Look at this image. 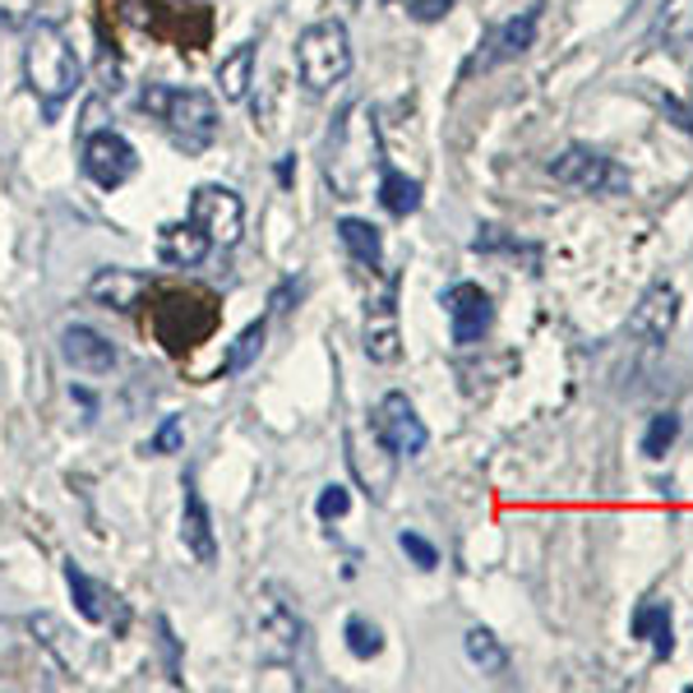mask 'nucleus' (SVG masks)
<instances>
[{
    "label": "nucleus",
    "mask_w": 693,
    "mask_h": 693,
    "mask_svg": "<svg viewBox=\"0 0 693 693\" xmlns=\"http://www.w3.org/2000/svg\"><path fill=\"white\" fill-rule=\"evenodd\" d=\"M245 624H250V643H255L264 666H296L305 657V647H311V629H305L292 592L278 583H264L250 596Z\"/></svg>",
    "instance_id": "nucleus-1"
},
{
    "label": "nucleus",
    "mask_w": 693,
    "mask_h": 693,
    "mask_svg": "<svg viewBox=\"0 0 693 693\" xmlns=\"http://www.w3.org/2000/svg\"><path fill=\"white\" fill-rule=\"evenodd\" d=\"M24 80L28 88L42 98L47 115L61 111L65 98H74L84 84V61L80 51H74V42L65 37L61 24H37L28 33V47H24Z\"/></svg>",
    "instance_id": "nucleus-2"
},
{
    "label": "nucleus",
    "mask_w": 693,
    "mask_h": 693,
    "mask_svg": "<svg viewBox=\"0 0 693 693\" xmlns=\"http://www.w3.org/2000/svg\"><path fill=\"white\" fill-rule=\"evenodd\" d=\"M139 107L148 115H158L162 130L171 134V144H177L181 153H204L208 144L218 139L222 130V115H218V102L214 93L204 88H167V84H148L139 93Z\"/></svg>",
    "instance_id": "nucleus-3"
},
{
    "label": "nucleus",
    "mask_w": 693,
    "mask_h": 693,
    "mask_svg": "<svg viewBox=\"0 0 693 693\" xmlns=\"http://www.w3.org/2000/svg\"><path fill=\"white\" fill-rule=\"evenodd\" d=\"M296 74L311 93H329L352 74V37L338 19H319L296 37Z\"/></svg>",
    "instance_id": "nucleus-4"
},
{
    "label": "nucleus",
    "mask_w": 693,
    "mask_h": 693,
    "mask_svg": "<svg viewBox=\"0 0 693 693\" xmlns=\"http://www.w3.org/2000/svg\"><path fill=\"white\" fill-rule=\"evenodd\" d=\"M550 177L569 190H583V195H629L633 190V177L620 162L596 148H583V144L564 148L560 158H550Z\"/></svg>",
    "instance_id": "nucleus-5"
},
{
    "label": "nucleus",
    "mask_w": 693,
    "mask_h": 693,
    "mask_svg": "<svg viewBox=\"0 0 693 693\" xmlns=\"http://www.w3.org/2000/svg\"><path fill=\"white\" fill-rule=\"evenodd\" d=\"M80 171L98 185V190H121L134 171H139V153L125 134L115 130H93L84 134V148H80Z\"/></svg>",
    "instance_id": "nucleus-6"
},
{
    "label": "nucleus",
    "mask_w": 693,
    "mask_h": 693,
    "mask_svg": "<svg viewBox=\"0 0 693 693\" xmlns=\"http://www.w3.org/2000/svg\"><path fill=\"white\" fill-rule=\"evenodd\" d=\"M346 449V467H352V476L365 486V495L370 499H384L393 486V472H398V453L384 445L375 426H352L342 439Z\"/></svg>",
    "instance_id": "nucleus-7"
},
{
    "label": "nucleus",
    "mask_w": 693,
    "mask_h": 693,
    "mask_svg": "<svg viewBox=\"0 0 693 693\" xmlns=\"http://www.w3.org/2000/svg\"><path fill=\"white\" fill-rule=\"evenodd\" d=\"M190 218L204 227V236L214 241V250H231L245 231V204L231 185H199L190 195Z\"/></svg>",
    "instance_id": "nucleus-8"
},
{
    "label": "nucleus",
    "mask_w": 693,
    "mask_h": 693,
    "mask_svg": "<svg viewBox=\"0 0 693 693\" xmlns=\"http://www.w3.org/2000/svg\"><path fill=\"white\" fill-rule=\"evenodd\" d=\"M370 426L379 430V439H384V445H389L398 458H416L421 449L430 445L426 421L416 416V408L408 402V393H384L379 408L370 412Z\"/></svg>",
    "instance_id": "nucleus-9"
},
{
    "label": "nucleus",
    "mask_w": 693,
    "mask_h": 693,
    "mask_svg": "<svg viewBox=\"0 0 693 693\" xmlns=\"http://www.w3.org/2000/svg\"><path fill=\"white\" fill-rule=\"evenodd\" d=\"M676 324H680V287L676 282H652L647 292L639 296V305H633V315H629V333L639 338V342H666L670 333H676Z\"/></svg>",
    "instance_id": "nucleus-10"
},
{
    "label": "nucleus",
    "mask_w": 693,
    "mask_h": 693,
    "mask_svg": "<svg viewBox=\"0 0 693 693\" xmlns=\"http://www.w3.org/2000/svg\"><path fill=\"white\" fill-rule=\"evenodd\" d=\"M445 315H449V329L458 346H476L481 338L490 333V319H495V305L490 296L481 292L476 282H453L445 292Z\"/></svg>",
    "instance_id": "nucleus-11"
},
{
    "label": "nucleus",
    "mask_w": 693,
    "mask_h": 693,
    "mask_svg": "<svg viewBox=\"0 0 693 693\" xmlns=\"http://www.w3.org/2000/svg\"><path fill=\"white\" fill-rule=\"evenodd\" d=\"M65 587L74 596V610H80L88 624H111L115 633L130 624V610H125L121 596H115L111 587H102V583H93L74 560H65Z\"/></svg>",
    "instance_id": "nucleus-12"
},
{
    "label": "nucleus",
    "mask_w": 693,
    "mask_h": 693,
    "mask_svg": "<svg viewBox=\"0 0 693 693\" xmlns=\"http://www.w3.org/2000/svg\"><path fill=\"white\" fill-rule=\"evenodd\" d=\"M181 490H185L181 495V542L204 569H214L218 564V532H214V513H208L204 495L195 486V472H185Z\"/></svg>",
    "instance_id": "nucleus-13"
},
{
    "label": "nucleus",
    "mask_w": 693,
    "mask_h": 693,
    "mask_svg": "<svg viewBox=\"0 0 693 693\" xmlns=\"http://www.w3.org/2000/svg\"><path fill=\"white\" fill-rule=\"evenodd\" d=\"M61 361L80 375H111L115 370V342L88 324H65L61 329Z\"/></svg>",
    "instance_id": "nucleus-14"
},
{
    "label": "nucleus",
    "mask_w": 693,
    "mask_h": 693,
    "mask_svg": "<svg viewBox=\"0 0 693 693\" xmlns=\"http://www.w3.org/2000/svg\"><path fill=\"white\" fill-rule=\"evenodd\" d=\"M542 10H546V5H527L523 14H513L509 24H499V28H495V37L486 42L490 51H486V56H476L472 70H476V65H481V70L504 65V61H513V56L532 51V47H536V28H542Z\"/></svg>",
    "instance_id": "nucleus-15"
},
{
    "label": "nucleus",
    "mask_w": 693,
    "mask_h": 693,
    "mask_svg": "<svg viewBox=\"0 0 693 693\" xmlns=\"http://www.w3.org/2000/svg\"><path fill=\"white\" fill-rule=\"evenodd\" d=\"M365 356L379 365H393L402 356L398 338V311H393V282L384 287V296L365 305Z\"/></svg>",
    "instance_id": "nucleus-16"
},
{
    "label": "nucleus",
    "mask_w": 693,
    "mask_h": 693,
    "mask_svg": "<svg viewBox=\"0 0 693 693\" xmlns=\"http://www.w3.org/2000/svg\"><path fill=\"white\" fill-rule=\"evenodd\" d=\"M208 250H214V241L204 236V227H199L195 218L167 222V227L158 231V255H162V264H171V268H195V264L208 259Z\"/></svg>",
    "instance_id": "nucleus-17"
},
{
    "label": "nucleus",
    "mask_w": 693,
    "mask_h": 693,
    "mask_svg": "<svg viewBox=\"0 0 693 693\" xmlns=\"http://www.w3.org/2000/svg\"><path fill=\"white\" fill-rule=\"evenodd\" d=\"M148 292V278L134 273V268H98L88 282V301L107 305V311H134L139 305V296Z\"/></svg>",
    "instance_id": "nucleus-18"
},
{
    "label": "nucleus",
    "mask_w": 693,
    "mask_h": 693,
    "mask_svg": "<svg viewBox=\"0 0 693 693\" xmlns=\"http://www.w3.org/2000/svg\"><path fill=\"white\" fill-rule=\"evenodd\" d=\"M250 84H255V42H241L231 56H222L218 65V93L227 102H245Z\"/></svg>",
    "instance_id": "nucleus-19"
},
{
    "label": "nucleus",
    "mask_w": 693,
    "mask_h": 693,
    "mask_svg": "<svg viewBox=\"0 0 693 693\" xmlns=\"http://www.w3.org/2000/svg\"><path fill=\"white\" fill-rule=\"evenodd\" d=\"M633 639H647L657 657H670L676 652V633H670V606L666 601H643L633 610Z\"/></svg>",
    "instance_id": "nucleus-20"
},
{
    "label": "nucleus",
    "mask_w": 693,
    "mask_h": 693,
    "mask_svg": "<svg viewBox=\"0 0 693 693\" xmlns=\"http://www.w3.org/2000/svg\"><path fill=\"white\" fill-rule=\"evenodd\" d=\"M652 42L689 47L693 42V0H661L652 19Z\"/></svg>",
    "instance_id": "nucleus-21"
},
{
    "label": "nucleus",
    "mask_w": 693,
    "mask_h": 693,
    "mask_svg": "<svg viewBox=\"0 0 693 693\" xmlns=\"http://www.w3.org/2000/svg\"><path fill=\"white\" fill-rule=\"evenodd\" d=\"M338 241L346 245V255L365 268H379L384 264V236L375 222H361V218H342L338 222Z\"/></svg>",
    "instance_id": "nucleus-22"
},
{
    "label": "nucleus",
    "mask_w": 693,
    "mask_h": 693,
    "mask_svg": "<svg viewBox=\"0 0 693 693\" xmlns=\"http://www.w3.org/2000/svg\"><path fill=\"white\" fill-rule=\"evenodd\" d=\"M379 204H384V214H393V218H412L416 208H421V181L402 177V171H393V167H384Z\"/></svg>",
    "instance_id": "nucleus-23"
},
{
    "label": "nucleus",
    "mask_w": 693,
    "mask_h": 693,
    "mask_svg": "<svg viewBox=\"0 0 693 693\" xmlns=\"http://www.w3.org/2000/svg\"><path fill=\"white\" fill-rule=\"evenodd\" d=\"M462 647H467V661L481 670V676H504L509 670V647L499 643L490 629H467Z\"/></svg>",
    "instance_id": "nucleus-24"
},
{
    "label": "nucleus",
    "mask_w": 693,
    "mask_h": 693,
    "mask_svg": "<svg viewBox=\"0 0 693 693\" xmlns=\"http://www.w3.org/2000/svg\"><path fill=\"white\" fill-rule=\"evenodd\" d=\"M264 338H268V319L245 324V329H241V338H236V346H231V352H227V375H241V370H250V365H255V356L264 352Z\"/></svg>",
    "instance_id": "nucleus-25"
},
{
    "label": "nucleus",
    "mask_w": 693,
    "mask_h": 693,
    "mask_svg": "<svg viewBox=\"0 0 693 693\" xmlns=\"http://www.w3.org/2000/svg\"><path fill=\"white\" fill-rule=\"evenodd\" d=\"M342 639H346V652H352L356 661H370L384 652V633H379V624L365 620V615H352V620H346Z\"/></svg>",
    "instance_id": "nucleus-26"
},
{
    "label": "nucleus",
    "mask_w": 693,
    "mask_h": 693,
    "mask_svg": "<svg viewBox=\"0 0 693 693\" xmlns=\"http://www.w3.org/2000/svg\"><path fill=\"white\" fill-rule=\"evenodd\" d=\"M28 629H33V639H37V643L51 647L56 657H61V666H80V657H74V647L65 643L70 633H65V624H61V620H51V615H28Z\"/></svg>",
    "instance_id": "nucleus-27"
},
{
    "label": "nucleus",
    "mask_w": 693,
    "mask_h": 693,
    "mask_svg": "<svg viewBox=\"0 0 693 693\" xmlns=\"http://www.w3.org/2000/svg\"><path fill=\"white\" fill-rule=\"evenodd\" d=\"M676 439H680V416L676 412H661V416H652V426L643 435V458H666L670 449H676Z\"/></svg>",
    "instance_id": "nucleus-28"
},
{
    "label": "nucleus",
    "mask_w": 693,
    "mask_h": 693,
    "mask_svg": "<svg viewBox=\"0 0 693 693\" xmlns=\"http://www.w3.org/2000/svg\"><path fill=\"white\" fill-rule=\"evenodd\" d=\"M398 546L402 555L416 564V569H439V550L426 542V536H416V532H398Z\"/></svg>",
    "instance_id": "nucleus-29"
},
{
    "label": "nucleus",
    "mask_w": 693,
    "mask_h": 693,
    "mask_svg": "<svg viewBox=\"0 0 693 693\" xmlns=\"http://www.w3.org/2000/svg\"><path fill=\"white\" fill-rule=\"evenodd\" d=\"M153 629H158V643H162V657H167V676H171V684H181V639L171 633L167 615H158V620H153Z\"/></svg>",
    "instance_id": "nucleus-30"
},
{
    "label": "nucleus",
    "mask_w": 693,
    "mask_h": 693,
    "mask_svg": "<svg viewBox=\"0 0 693 693\" xmlns=\"http://www.w3.org/2000/svg\"><path fill=\"white\" fill-rule=\"evenodd\" d=\"M153 453H181L185 449V426H181V416H167L162 426H158V435H153V445H148Z\"/></svg>",
    "instance_id": "nucleus-31"
},
{
    "label": "nucleus",
    "mask_w": 693,
    "mask_h": 693,
    "mask_svg": "<svg viewBox=\"0 0 693 693\" xmlns=\"http://www.w3.org/2000/svg\"><path fill=\"white\" fill-rule=\"evenodd\" d=\"M346 509H352V495H346L342 486H324L319 499H315V513L324 518V523H333V518H342Z\"/></svg>",
    "instance_id": "nucleus-32"
},
{
    "label": "nucleus",
    "mask_w": 693,
    "mask_h": 693,
    "mask_svg": "<svg viewBox=\"0 0 693 693\" xmlns=\"http://www.w3.org/2000/svg\"><path fill=\"white\" fill-rule=\"evenodd\" d=\"M33 10H37V0H0V28H5V33L28 28Z\"/></svg>",
    "instance_id": "nucleus-33"
},
{
    "label": "nucleus",
    "mask_w": 693,
    "mask_h": 693,
    "mask_svg": "<svg viewBox=\"0 0 693 693\" xmlns=\"http://www.w3.org/2000/svg\"><path fill=\"white\" fill-rule=\"evenodd\" d=\"M449 10H453V0H408V14L416 24H439Z\"/></svg>",
    "instance_id": "nucleus-34"
},
{
    "label": "nucleus",
    "mask_w": 693,
    "mask_h": 693,
    "mask_svg": "<svg viewBox=\"0 0 693 693\" xmlns=\"http://www.w3.org/2000/svg\"><path fill=\"white\" fill-rule=\"evenodd\" d=\"M292 167H296L292 158H282V167H278V181H282V185H292Z\"/></svg>",
    "instance_id": "nucleus-35"
}]
</instances>
